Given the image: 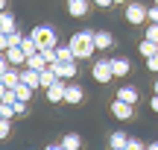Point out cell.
Returning a JSON list of instances; mask_svg holds the SVG:
<instances>
[{
	"label": "cell",
	"mask_w": 158,
	"mask_h": 150,
	"mask_svg": "<svg viewBox=\"0 0 158 150\" xmlns=\"http://www.w3.org/2000/svg\"><path fill=\"white\" fill-rule=\"evenodd\" d=\"M88 9H91L88 0H68V15L70 18H85V15H88Z\"/></svg>",
	"instance_id": "obj_10"
},
{
	"label": "cell",
	"mask_w": 158,
	"mask_h": 150,
	"mask_svg": "<svg viewBox=\"0 0 158 150\" xmlns=\"http://www.w3.org/2000/svg\"><path fill=\"white\" fill-rule=\"evenodd\" d=\"M129 59H111V71H114V77H126L129 74Z\"/></svg>",
	"instance_id": "obj_18"
},
{
	"label": "cell",
	"mask_w": 158,
	"mask_h": 150,
	"mask_svg": "<svg viewBox=\"0 0 158 150\" xmlns=\"http://www.w3.org/2000/svg\"><path fill=\"white\" fill-rule=\"evenodd\" d=\"M56 80H59V77L53 74V68H50V65H47V68L41 71V88H44V91H47V88H50V86H53V82H56Z\"/></svg>",
	"instance_id": "obj_21"
},
{
	"label": "cell",
	"mask_w": 158,
	"mask_h": 150,
	"mask_svg": "<svg viewBox=\"0 0 158 150\" xmlns=\"http://www.w3.org/2000/svg\"><path fill=\"white\" fill-rule=\"evenodd\" d=\"M149 24H158V6H152V9H149Z\"/></svg>",
	"instance_id": "obj_32"
},
{
	"label": "cell",
	"mask_w": 158,
	"mask_h": 150,
	"mask_svg": "<svg viewBox=\"0 0 158 150\" xmlns=\"http://www.w3.org/2000/svg\"><path fill=\"white\" fill-rule=\"evenodd\" d=\"M147 68H149V71H155V74H158V53H155V56H149V59H147Z\"/></svg>",
	"instance_id": "obj_30"
},
{
	"label": "cell",
	"mask_w": 158,
	"mask_h": 150,
	"mask_svg": "<svg viewBox=\"0 0 158 150\" xmlns=\"http://www.w3.org/2000/svg\"><path fill=\"white\" fill-rule=\"evenodd\" d=\"M155 94H158V80H155Z\"/></svg>",
	"instance_id": "obj_39"
},
{
	"label": "cell",
	"mask_w": 158,
	"mask_h": 150,
	"mask_svg": "<svg viewBox=\"0 0 158 150\" xmlns=\"http://www.w3.org/2000/svg\"><path fill=\"white\" fill-rule=\"evenodd\" d=\"M27 68H32V71H44V68H47V59H44V53L38 50L35 56H29V59H27Z\"/></svg>",
	"instance_id": "obj_19"
},
{
	"label": "cell",
	"mask_w": 158,
	"mask_h": 150,
	"mask_svg": "<svg viewBox=\"0 0 158 150\" xmlns=\"http://www.w3.org/2000/svg\"><path fill=\"white\" fill-rule=\"evenodd\" d=\"M155 6H158V0H155Z\"/></svg>",
	"instance_id": "obj_41"
},
{
	"label": "cell",
	"mask_w": 158,
	"mask_h": 150,
	"mask_svg": "<svg viewBox=\"0 0 158 150\" xmlns=\"http://www.w3.org/2000/svg\"><path fill=\"white\" fill-rule=\"evenodd\" d=\"M147 150H158V141H152V144H147Z\"/></svg>",
	"instance_id": "obj_37"
},
{
	"label": "cell",
	"mask_w": 158,
	"mask_h": 150,
	"mask_svg": "<svg viewBox=\"0 0 158 150\" xmlns=\"http://www.w3.org/2000/svg\"><path fill=\"white\" fill-rule=\"evenodd\" d=\"M0 118H3V115H0Z\"/></svg>",
	"instance_id": "obj_42"
},
{
	"label": "cell",
	"mask_w": 158,
	"mask_h": 150,
	"mask_svg": "<svg viewBox=\"0 0 158 150\" xmlns=\"http://www.w3.org/2000/svg\"><path fill=\"white\" fill-rule=\"evenodd\" d=\"M0 82H3L6 88H18L21 86V71H15V68H9L3 77H0Z\"/></svg>",
	"instance_id": "obj_14"
},
{
	"label": "cell",
	"mask_w": 158,
	"mask_h": 150,
	"mask_svg": "<svg viewBox=\"0 0 158 150\" xmlns=\"http://www.w3.org/2000/svg\"><path fill=\"white\" fill-rule=\"evenodd\" d=\"M94 3H97V6H100V9H108V6H111V3H114V0H94Z\"/></svg>",
	"instance_id": "obj_34"
},
{
	"label": "cell",
	"mask_w": 158,
	"mask_h": 150,
	"mask_svg": "<svg viewBox=\"0 0 158 150\" xmlns=\"http://www.w3.org/2000/svg\"><path fill=\"white\" fill-rule=\"evenodd\" d=\"M62 147H64V150H79V147H82V139H79L76 133H68V135L62 139Z\"/></svg>",
	"instance_id": "obj_20"
},
{
	"label": "cell",
	"mask_w": 158,
	"mask_h": 150,
	"mask_svg": "<svg viewBox=\"0 0 158 150\" xmlns=\"http://www.w3.org/2000/svg\"><path fill=\"white\" fill-rule=\"evenodd\" d=\"M6 91H9V88H6L3 82H0V100H3V94H6Z\"/></svg>",
	"instance_id": "obj_36"
},
{
	"label": "cell",
	"mask_w": 158,
	"mask_h": 150,
	"mask_svg": "<svg viewBox=\"0 0 158 150\" xmlns=\"http://www.w3.org/2000/svg\"><path fill=\"white\" fill-rule=\"evenodd\" d=\"M9 35H6V33H0V53H6V50H9Z\"/></svg>",
	"instance_id": "obj_29"
},
{
	"label": "cell",
	"mask_w": 158,
	"mask_h": 150,
	"mask_svg": "<svg viewBox=\"0 0 158 150\" xmlns=\"http://www.w3.org/2000/svg\"><path fill=\"white\" fill-rule=\"evenodd\" d=\"M32 91H35V88H29V86H23V82H21V86L15 88V94H18V100H23V103H29V97H32Z\"/></svg>",
	"instance_id": "obj_22"
},
{
	"label": "cell",
	"mask_w": 158,
	"mask_h": 150,
	"mask_svg": "<svg viewBox=\"0 0 158 150\" xmlns=\"http://www.w3.org/2000/svg\"><path fill=\"white\" fill-rule=\"evenodd\" d=\"M32 41L38 44V50H44V47H59V35L53 27H47V24H38V27H32Z\"/></svg>",
	"instance_id": "obj_2"
},
{
	"label": "cell",
	"mask_w": 158,
	"mask_h": 150,
	"mask_svg": "<svg viewBox=\"0 0 158 150\" xmlns=\"http://www.w3.org/2000/svg\"><path fill=\"white\" fill-rule=\"evenodd\" d=\"M0 12H6V0H0Z\"/></svg>",
	"instance_id": "obj_38"
},
{
	"label": "cell",
	"mask_w": 158,
	"mask_h": 150,
	"mask_svg": "<svg viewBox=\"0 0 158 150\" xmlns=\"http://www.w3.org/2000/svg\"><path fill=\"white\" fill-rule=\"evenodd\" d=\"M91 77H94L100 86H106V82L114 80V71H111V59H97L94 68H91Z\"/></svg>",
	"instance_id": "obj_3"
},
{
	"label": "cell",
	"mask_w": 158,
	"mask_h": 150,
	"mask_svg": "<svg viewBox=\"0 0 158 150\" xmlns=\"http://www.w3.org/2000/svg\"><path fill=\"white\" fill-rule=\"evenodd\" d=\"M9 133H12V121L9 118H0V141L9 139Z\"/></svg>",
	"instance_id": "obj_23"
},
{
	"label": "cell",
	"mask_w": 158,
	"mask_h": 150,
	"mask_svg": "<svg viewBox=\"0 0 158 150\" xmlns=\"http://www.w3.org/2000/svg\"><path fill=\"white\" fill-rule=\"evenodd\" d=\"M143 38H149V41H155V44H158V24H149L147 33H143Z\"/></svg>",
	"instance_id": "obj_24"
},
{
	"label": "cell",
	"mask_w": 158,
	"mask_h": 150,
	"mask_svg": "<svg viewBox=\"0 0 158 150\" xmlns=\"http://www.w3.org/2000/svg\"><path fill=\"white\" fill-rule=\"evenodd\" d=\"M44 150H64V147H62V141H59V144H47Z\"/></svg>",
	"instance_id": "obj_35"
},
{
	"label": "cell",
	"mask_w": 158,
	"mask_h": 150,
	"mask_svg": "<svg viewBox=\"0 0 158 150\" xmlns=\"http://www.w3.org/2000/svg\"><path fill=\"white\" fill-rule=\"evenodd\" d=\"M50 68H53V74H56L59 80H73V77L79 74V71H76V62H53Z\"/></svg>",
	"instance_id": "obj_7"
},
{
	"label": "cell",
	"mask_w": 158,
	"mask_h": 150,
	"mask_svg": "<svg viewBox=\"0 0 158 150\" xmlns=\"http://www.w3.org/2000/svg\"><path fill=\"white\" fill-rule=\"evenodd\" d=\"M68 44H70V50H73L76 59H91V53L97 50V44H94V33H91V29H79V33H73Z\"/></svg>",
	"instance_id": "obj_1"
},
{
	"label": "cell",
	"mask_w": 158,
	"mask_h": 150,
	"mask_svg": "<svg viewBox=\"0 0 158 150\" xmlns=\"http://www.w3.org/2000/svg\"><path fill=\"white\" fill-rule=\"evenodd\" d=\"M21 82L29 88H41V71H32V68H21Z\"/></svg>",
	"instance_id": "obj_9"
},
{
	"label": "cell",
	"mask_w": 158,
	"mask_h": 150,
	"mask_svg": "<svg viewBox=\"0 0 158 150\" xmlns=\"http://www.w3.org/2000/svg\"><path fill=\"white\" fill-rule=\"evenodd\" d=\"M15 115H27V103H23V100L15 103Z\"/></svg>",
	"instance_id": "obj_31"
},
{
	"label": "cell",
	"mask_w": 158,
	"mask_h": 150,
	"mask_svg": "<svg viewBox=\"0 0 158 150\" xmlns=\"http://www.w3.org/2000/svg\"><path fill=\"white\" fill-rule=\"evenodd\" d=\"M94 44H97V50H111L114 47V35L108 33V29H100V33H94Z\"/></svg>",
	"instance_id": "obj_11"
},
{
	"label": "cell",
	"mask_w": 158,
	"mask_h": 150,
	"mask_svg": "<svg viewBox=\"0 0 158 150\" xmlns=\"http://www.w3.org/2000/svg\"><path fill=\"white\" fill-rule=\"evenodd\" d=\"M9 68H12V65H9V59H6V53H0V77H3Z\"/></svg>",
	"instance_id": "obj_28"
},
{
	"label": "cell",
	"mask_w": 158,
	"mask_h": 150,
	"mask_svg": "<svg viewBox=\"0 0 158 150\" xmlns=\"http://www.w3.org/2000/svg\"><path fill=\"white\" fill-rule=\"evenodd\" d=\"M108 144H111V150H126V144H129V135L126 133H111V139H108Z\"/></svg>",
	"instance_id": "obj_16"
},
{
	"label": "cell",
	"mask_w": 158,
	"mask_h": 150,
	"mask_svg": "<svg viewBox=\"0 0 158 150\" xmlns=\"http://www.w3.org/2000/svg\"><path fill=\"white\" fill-rule=\"evenodd\" d=\"M114 97L123 100V103H132V106H135L141 94H138V88H135V86H123V88H117V94H114Z\"/></svg>",
	"instance_id": "obj_12"
},
{
	"label": "cell",
	"mask_w": 158,
	"mask_h": 150,
	"mask_svg": "<svg viewBox=\"0 0 158 150\" xmlns=\"http://www.w3.org/2000/svg\"><path fill=\"white\" fill-rule=\"evenodd\" d=\"M0 115L12 121V118H15V106H12V103H0Z\"/></svg>",
	"instance_id": "obj_25"
},
{
	"label": "cell",
	"mask_w": 158,
	"mask_h": 150,
	"mask_svg": "<svg viewBox=\"0 0 158 150\" xmlns=\"http://www.w3.org/2000/svg\"><path fill=\"white\" fill-rule=\"evenodd\" d=\"M64 91H68V80H56V82L44 91V97L50 100V103H64Z\"/></svg>",
	"instance_id": "obj_6"
},
{
	"label": "cell",
	"mask_w": 158,
	"mask_h": 150,
	"mask_svg": "<svg viewBox=\"0 0 158 150\" xmlns=\"http://www.w3.org/2000/svg\"><path fill=\"white\" fill-rule=\"evenodd\" d=\"M6 59H9L12 68H27V53H23V47H9V50H6Z\"/></svg>",
	"instance_id": "obj_8"
},
{
	"label": "cell",
	"mask_w": 158,
	"mask_h": 150,
	"mask_svg": "<svg viewBox=\"0 0 158 150\" xmlns=\"http://www.w3.org/2000/svg\"><path fill=\"white\" fill-rule=\"evenodd\" d=\"M114 3H123V0H114Z\"/></svg>",
	"instance_id": "obj_40"
},
{
	"label": "cell",
	"mask_w": 158,
	"mask_h": 150,
	"mask_svg": "<svg viewBox=\"0 0 158 150\" xmlns=\"http://www.w3.org/2000/svg\"><path fill=\"white\" fill-rule=\"evenodd\" d=\"M18 29V24H15V15H12V12H0V33H15Z\"/></svg>",
	"instance_id": "obj_13"
},
{
	"label": "cell",
	"mask_w": 158,
	"mask_h": 150,
	"mask_svg": "<svg viewBox=\"0 0 158 150\" xmlns=\"http://www.w3.org/2000/svg\"><path fill=\"white\" fill-rule=\"evenodd\" d=\"M126 21H129V24L149 21V9H147V6H141V3H129V6H126Z\"/></svg>",
	"instance_id": "obj_4"
},
{
	"label": "cell",
	"mask_w": 158,
	"mask_h": 150,
	"mask_svg": "<svg viewBox=\"0 0 158 150\" xmlns=\"http://www.w3.org/2000/svg\"><path fill=\"white\" fill-rule=\"evenodd\" d=\"M149 109H152L155 115H158V94H152V100H149Z\"/></svg>",
	"instance_id": "obj_33"
},
{
	"label": "cell",
	"mask_w": 158,
	"mask_h": 150,
	"mask_svg": "<svg viewBox=\"0 0 158 150\" xmlns=\"http://www.w3.org/2000/svg\"><path fill=\"white\" fill-rule=\"evenodd\" d=\"M82 97H85V91L79 86H68V91H64V103L76 106V103H82Z\"/></svg>",
	"instance_id": "obj_15"
},
{
	"label": "cell",
	"mask_w": 158,
	"mask_h": 150,
	"mask_svg": "<svg viewBox=\"0 0 158 150\" xmlns=\"http://www.w3.org/2000/svg\"><path fill=\"white\" fill-rule=\"evenodd\" d=\"M138 53H141L143 59H149V56H155V53H158V44H155V41H149V38H143L141 44H138Z\"/></svg>",
	"instance_id": "obj_17"
},
{
	"label": "cell",
	"mask_w": 158,
	"mask_h": 150,
	"mask_svg": "<svg viewBox=\"0 0 158 150\" xmlns=\"http://www.w3.org/2000/svg\"><path fill=\"white\" fill-rule=\"evenodd\" d=\"M126 150H147V144H143V141H138V139H129Z\"/></svg>",
	"instance_id": "obj_27"
},
{
	"label": "cell",
	"mask_w": 158,
	"mask_h": 150,
	"mask_svg": "<svg viewBox=\"0 0 158 150\" xmlns=\"http://www.w3.org/2000/svg\"><path fill=\"white\" fill-rule=\"evenodd\" d=\"M111 115L117 118V121H132V115H135V106H132V103H123V100L114 97V100H111Z\"/></svg>",
	"instance_id": "obj_5"
},
{
	"label": "cell",
	"mask_w": 158,
	"mask_h": 150,
	"mask_svg": "<svg viewBox=\"0 0 158 150\" xmlns=\"http://www.w3.org/2000/svg\"><path fill=\"white\" fill-rule=\"evenodd\" d=\"M23 38H27V35H21L18 29H15V33H9V44H12V47H21V41H23Z\"/></svg>",
	"instance_id": "obj_26"
}]
</instances>
